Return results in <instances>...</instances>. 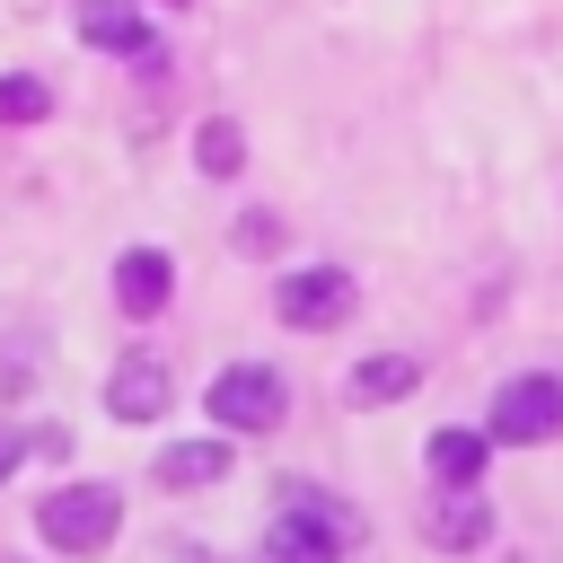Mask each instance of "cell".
Returning a JSON list of instances; mask_svg holds the SVG:
<instances>
[{
	"label": "cell",
	"instance_id": "3",
	"mask_svg": "<svg viewBox=\"0 0 563 563\" xmlns=\"http://www.w3.org/2000/svg\"><path fill=\"white\" fill-rule=\"evenodd\" d=\"M554 431H563V378L528 369V378H510L493 396V422H484L493 449H528V440H554Z\"/></svg>",
	"mask_w": 563,
	"mask_h": 563
},
{
	"label": "cell",
	"instance_id": "17",
	"mask_svg": "<svg viewBox=\"0 0 563 563\" xmlns=\"http://www.w3.org/2000/svg\"><path fill=\"white\" fill-rule=\"evenodd\" d=\"M18 457H26V440H18V431H9V422H0V484H9V475H18Z\"/></svg>",
	"mask_w": 563,
	"mask_h": 563
},
{
	"label": "cell",
	"instance_id": "14",
	"mask_svg": "<svg viewBox=\"0 0 563 563\" xmlns=\"http://www.w3.org/2000/svg\"><path fill=\"white\" fill-rule=\"evenodd\" d=\"M44 114H53V88L35 70H9L0 79V123H44Z\"/></svg>",
	"mask_w": 563,
	"mask_h": 563
},
{
	"label": "cell",
	"instance_id": "11",
	"mask_svg": "<svg viewBox=\"0 0 563 563\" xmlns=\"http://www.w3.org/2000/svg\"><path fill=\"white\" fill-rule=\"evenodd\" d=\"M229 475V440H176L158 449V484L167 493H194V484H220Z\"/></svg>",
	"mask_w": 563,
	"mask_h": 563
},
{
	"label": "cell",
	"instance_id": "9",
	"mask_svg": "<svg viewBox=\"0 0 563 563\" xmlns=\"http://www.w3.org/2000/svg\"><path fill=\"white\" fill-rule=\"evenodd\" d=\"M484 537H493V501H484V493H449V501L431 510V545H440V554H475Z\"/></svg>",
	"mask_w": 563,
	"mask_h": 563
},
{
	"label": "cell",
	"instance_id": "5",
	"mask_svg": "<svg viewBox=\"0 0 563 563\" xmlns=\"http://www.w3.org/2000/svg\"><path fill=\"white\" fill-rule=\"evenodd\" d=\"M79 44L123 53V62H141V70H158V62H167V53H158V35H150V18H141L132 0H79Z\"/></svg>",
	"mask_w": 563,
	"mask_h": 563
},
{
	"label": "cell",
	"instance_id": "10",
	"mask_svg": "<svg viewBox=\"0 0 563 563\" xmlns=\"http://www.w3.org/2000/svg\"><path fill=\"white\" fill-rule=\"evenodd\" d=\"M405 387H422V361H405V352H369V361L343 378V396H352V405H396Z\"/></svg>",
	"mask_w": 563,
	"mask_h": 563
},
{
	"label": "cell",
	"instance_id": "2",
	"mask_svg": "<svg viewBox=\"0 0 563 563\" xmlns=\"http://www.w3.org/2000/svg\"><path fill=\"white\" fill-rule=\"evenodd\" d=\"M202 405H211V422H220V431H273V422H282V405H290V387H282L264 361H229V369L202 387Z\"/></svg>",
	"mask_w": 563,
	"mask_h": 563
},
{
	"label": "cell",
	"instance_id": "16",
	"mask_svg": "<svg viewBox=\"0 0 563 563\" xmlns=\"http://www.w3.org/2000/svg\"><path fill=\"white\" fill-rule=\"evenodd\" d=\"M26 378H35V361H26V343H9L0 352V396H26Z\"/></svg>",
	"mask_w": 563,
	"mask_h": 563
},
{
	"label": "cell",
	"instance_id": "6",
	"mask_svg": "<svg viewBox=\"0 0 563 563\" xmlns=\"http://www.w3.org/2000/svg\"><path fill=\"white\" fill-rule=\"evenodd\" d=\"M343 519L334 510H282L273 537H264V563H343Z\"/></svg>",
	"mask_w": 563,
	"mask_h": 563
},
{
	"label": "cell",
	"instance_id": "1",
	"mask_svg": "<svg viewBox=\"0 0 563 563\" xmlns=\"http://www.w3.org/2000/svg\"><path fill=\"white\" fill-rule=\"evenodd\" d=\"M114 519H123L114 484H62V493L35 501V528H44L53 554H106L114 545Z\"/></svg>",
	"mask_w": 563,
	"mask_h": 563
},
{
	"label": "cell",
	"instance_id": "18",
	"mask_svg": "<svg viewBox=\"0 0 563 563\" xmlns=\"http://www.w3.org/2000/svg\"><path fill=\"white\" fill-rule=\"evenodd\" d=\"M158 9H194V0H158Z\"/></svg>",
	"mask_w": 563,
	"mask_h": 563
},
{
	"label": "cell",
	"instance_id": "12",
	"mask_svg": "<svg viewBox=\"0 0 563 563\" xmlns=\"http://www.w3.org/2000/svg\"><path fill=\"white\" fill-rule=\"evenodd\" d=\"M422 457H431V475H440L449 493H475V475H484L493 440H484V431H440V440H431Z\"/></svg>",
	"mask_w": 563,
	"mask_h": 563
},
{
	"label": "cell",
	"instance_id": "8",
	"mask_svg": "<svg viewBox=\"0 0 563 563\" xmlns=\"http://www.w3.org/2000/svg\"><path fill=\"white\" fill-rule=\"evenodd\" d=\"M167 290H176V264H167L158 246H132V255L114 264V299H123V317H158Z\"/></svg>",
	"mask_w": 563,
	"mask_h": 563
},
{
	"label": "cell",
	"instance_id": "13",
	"mask_svg": "<svg viewBox=\"0 0 563 563\" xmlns=\"http://www.w3.org/2000/svg\"><path fill=\"white\" fill-rule=\"evenodd\" d=\"M194 167H202V176H238V167H246V132H238L229 114H211V123L194 132Z\"/></svg>",
	"mask_w": 563,
	"mask_h": 563
},
{
	"label": "cell",
	"instance_id": "15",
	"mask_svg": "<svg viewBox=\"0 0 563 563\" xmlns=\"http://www.w3.org/2000/svg\"><path fill=\"white\" fill-rule=\"evenodd\" d=\"M273 246H282V220L273 211H246L238 220V255H273Z\"/></svg>",
	"mask_w": 563,
	"mask_h": 563
},
{
	"label": "cell",
	"instance_id": "7",
	"mask_svg": "<svg viewBox=\"0 0 563 563\" xmlns=\"http://www.w3.org/2000/svg\"><path fill=\"white\" fill-rule=\"evenodd\" d=\"M167 396H176V387H167V361H150V352H123L114 378H106V413H114V422H158Z\"/></svg>",
	"mask_w": 563,
	"mask_h": 563
},
{
	"label": "cell",
	"instance_id": "4",
	"mask_svg": "<svg viewBox=\"0 0 563 563\" xmlns=\"http://www.w3.org/2000/svg\"><path fill=\"white\" fill-rule=\"evenodd\" d=\"M273 317H282V325H299V334H325V325H343V317H352V273H343V264L282 273V290H273Z\"/></svg>",
	"mask_w": 563,
	"mask_h": 563
}]
</instances>
